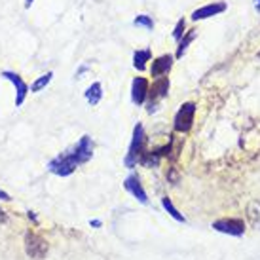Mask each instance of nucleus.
<instances>
[{"label": "nucleus", "mask_w": 260, "mask_h": 260, "mask_svg": "<svg viewBox=\"0 0 260 260\" xmlns=\"http://www.w3.org/2000/svg\"><path fill=\"white\" fill-rule=\"evenodd\" d=\"M91 156H93V139L89 135H82V139L71 150H67L65 154H59L57 158L51 159L48 164V169L53 175H57V177H69L80 166L89 161Z\"/></svg>", "instance_id": "f257e3e1"}, {"label": "nucleus", "mask_w": 260, "mask_h": 260, "mask_svg": "<svg viewBox=\"0 0 260 260\" xmlns=\"http://www.w3.org/2000/svg\"><path fill=\"white\" fill-rule=\"evenodd\" d=\"M145 150H146L145 127H143V123H137V125L133 127V137H131L127 154H125V158H123V164H125V167L133 169V167L139 164V158L143 156V152H145Z\"/></svg>", "instance_id": "f03ea898"}, {"label": "nucleus", "mask_w": 260, "mask_h": 260, "mask_svg": "<svg viewBox=\"0 0 260 260\" xmlns=\"http://www.w3.org/2000/svg\"><path fill=\"white\" fill-rule=\"evenodd\" d=\"M194 116H196V103L188 101L181 105V109L177 110L173 120V127L177 133H188L194 125Z\"/></svg>", "instance_id": "7ed1b4c3"}, {"label": "nucleus", "mask_w": 260, "mask_h": 260, "mask_svg": "<svg viewBox=\"0 0 260 260\" xmlns=\"http://www.w3.org/2000/svg\"><path fill=\"white\" fill-rule=\"evenodd\" d=\"M48 251H50V245H48V241L42 236H38L35 232L25 234V253L29 254L30 258L42 260L48 254Z\"/></svg>", "instance_id": "20e7f679"}, {"label": "nucleus", "mask_w": 260, "mask_h": 260, "mask_svg": "<svg viewBox=\"0 0 260 260\" xmlns=\"http://www.w3.org/2000/svg\"><path fill=\"white\" fill-rule=\"evenodd\" d=\"M167 93H169V78L167 76H159V78H156V82L152 84V87H148V112H156L158 110V103L164 99V97H167Z\"/></svg>", "instance_id": "39448f33"}, {"label": "nucleus", "mask_w": 260, "mask_h": 260, "mask_svg": "<svg viewBox=\"0 0 260 260\" xmlns=\"http://www.w3.org/2000/svg\"><path fill=\"white\" fill-rule=\"evenodd\" d=\"M211 228L218 234H226L232 238H241L245 234V222L243 218H218L211 224Z\"/></svg>", "instance_id": "423d86ee"}, {"label": "nucleus", "mask_w": 260, "mask_h": 260, "mask_svg": "<svg viewBox=\"0 0 260 260\" xmlns=\"http://www.w3.org/2000/svg\"><path fill=\"white\" fill-rule=\"evenodd\" d=\"M2 76L14 84V87H15V107H21L23 103H25V99H27V93H29V86H27V82H25V80H23L17 73H14V71H4Z\"/></svg>", "instance_id": "0eeeda50"}, {"label": "nucleus", "mask_w": 260, "mask_h": 260, "mask_svg": "<svg viewBox=\"0 0 260 260\" xmlns=\"http://www.w3.org/2000/svg\"><path fill=\"white\" fill-rule=\"evenodd\" d=\"M228 10V4L226 2H211V4H205V6L198 8L192 12L190 19L192 21H203V19H209L213 15H218Z\"/></svg>", "instance_id": "6e6552de"}, {"label": "nucleus", "mask_w": 260, "mask_h": 260, "mask_svg": "<svg viewBox=\"0 0 260 260\" xmlns=\"http://www.w3.org/2000/svg\"><path fill=\"white\" fill-rule=\"evenodd\" d=\"M148 87H150V84L146 78H143V76L133 78V82H131V101L137 107L145 105L146 97H148Z\"/></svg>", "instance_id": "1a4fd4ad"}, {"label": "nucleus", "mask_w": 260, "mask_h": 260, "mask_svg": "<svg viewBox=\"0 0 260 260\" xmlns=\"http://www.w3.org/2000/svg\"><path fill=\"white\" fill-rule=\"evenodd\" d=\"M123 188L129 192L137 202H141L143 205H146L148 203V196H146L145 188H143V184H141V179H139V175H129L125 181H123Z\"/></svg>", "instance_id": "9d476101"}, {"label": "nucleus", "mask_w": 260, "mask_h": 260, "mask_svg": "<svg viewBox=\"0 0 260 260\" xmlns=\"http://www.w3.org/2000/svg\"><path fill=\"white\" fill-rule=\"evenodd\" d=\"M171 67H173V55H159L158 59H154L152 61V67H150V74L154 78H159V76H166L169 71H171Z\"/></svg>", "instance_id": "9b49d317"}, {"label": "nucleus", "mask_w": 260, "mask_h": 260, "mask_svg": "<svg viewBox=\"0 0 260 260\" xmlns=\"http://www.w3.org/2000/svg\"><path fill=\"white\" fill-rule=\"evenodd\" d=\"M247 220L254 230H260V200L247 203Z\"/></svg>", "instance_id": "f8f14e48"}, {"label": "nucleus", "mask_w": 260, "mask_h": 260, "mask_svg": "<svg viewBox=\"0 0 260 260\" xmlns=\"http://www.w3.org/2000/svg\"><path fill=\"white\" fill-rule=\"evenodd\" d=\"M103 99V84L101 82H93L91 86L86 89V101L95 107V105H99V101Z\"/></svg>", "instance_id": "ddd939ff"}, {"label": "nucleus", "mask_w": 260, "mask_h": 260, "mask_svg": "<svg viewBox=\"0 0 260 260\" xmlns=\"http://www.w3.org/2000/svg\"><path fill=\"white\" fill-rule=\"evenodd\" d=\"M196 37H198V30L196 29H192V30H188V32H184V37L179 40V46H177V53H175V57L177 59H181L184 53H186V50H188V46L194 42L196 40Z\"/></svg>", "instance_id": "4468645a"}, {"label": "nucleus", "mask_w": 260, "mask_h": 260, "mask_svg": "<svg viewBox=\"0 0 260 260\" xmlns=\"http://www.w3.org/2000/svg\"><path fill=\"white\" fill-rule=\"evenodd\" d=\"M152 59V51L150 50H137L133 53V67L137 71H145L146 63Z\"/></svg>", "instance_id": "2eb2a0df"}, {"label": "nucleus", "mask_w": 260, "mask_h": 260, "mask_svg": "<svg viewBox=\"0 0 260 260\" xmlns=\"http://www.w3.org/2000/svg\"><path fill=\"white\" fill-rule=\"evenodd\" d=\"M161 207H164V209L167 211V213H169V217H173L175 220H177V222H182V224H186V217H184V215H182L181 211L177 209V207H175L173 205V202H171V200H169V198H161Z\"/></svg>", "instance_id": "dca6fc26"}, {"label": "nucleus", "mask_w": 260, "mask_h": 260, "mask_svg": "<svg viewBox=\"0 0 260 260\" xmlns=\"http://www.w3.org/2000/svg\"><path fill=\"white\" fill-rule=\"evenodd\" d=\"M51 78H53V73L42 74L40 78H37L35 82H32V86H30V91H32V93H38V91H42L44 87H46L51 82Z\"/></svg>", "instance_id": "f3484780"}, {"label": "nucleus", "mask_w": 260, "mask_h": 260, "mask_svg": "<svg viewBox=\"0 0 260 260\" xmlns=\"http://www.w3.org/2000/svg\"><path fill=\"white\" fill-rule=\"evenodd\" d=\"M133 25H137V27H145L146 30H152V29H154V19H152L150 15L141 14V15H137V17L133 19Z\"/></svg>", "instance_id": "a211bd4d"}, {"label": "nucleus", "mask_w": 260, "mask_h": 260, "mask_svg": "<svg viewBox=\"0 0 260 260\" xmlns=\"http://www.w3.org/2000/svg\"><path fill=\"white\" fill-rule=\"evenodd\" d=\"M184 29H186V21H184V19H179V21H177V25H175V30H173V38L177 40V42L184 37V32H186Z\"/></svg>", "instance_id": "6ab92c4d"}, {"label": "nucleus", "mask_w": 260, "mask_h": 260, "mask_svg": "<svg viewBox=\"0 0 260 260\" xmlns=\"http://www.w3.org/2000/svg\"><path fill=\"white\" fill-rule=\"evenodd\" d=\"M0 200H2V202H10L12 198H10V194H8V192H4V190H0Z\"/></svg>", "instance_id": "aec40b11"}, {"label": "nucleus", "mask_w": 260, "mask_h": 260, "mask_svg": "<svg viewBox=\"0 0 260 260\" xmlns=\"http://www.w3.org/2000/svg\"><path fill=\"white\" fill-rule=\"evenodd\" d=\"M89 226H93V228H101L103 222L101 220H89Z\"/></svg>", "instance_id": "412c9836"}, {"label": "nucleus", "mask_w": 260, "mask_h": 260, "mask_svg": "<svg viewBox=\"0 0 260 260\" xmlns=\"http://www.w3.org/2000/svg\"><path fill=\"white\" fill-rule=\"evenodd\" d=\"M253 4H254V10L260 14V0H253Z\"/></svg>", "instance_id": "4be33fe9"}, {"label": "nucleus", "mask_w": 260, "mask_h": 260, "mask_svg": "<svg viewBox=\"0 0 260 260\" xmlns=\"http://www.w3.org/2000/svg\"><path fill=\"white\" fill-rule=\"evenodd\" d=\"M0 222H6V213L0 209Z\"/></svg>", "instance_id": "5701e85b"}, {"label": "nucleus", "mask_w": 260, "mask_h": 260, "mask_svg": "<svg viewBox=\"0 0 260 260\" xmlns=\"http://www.w3.org/2000/svg\"><path fill=\"white\" fill-rule=\"evenodd\" d=\"M35 0H25V8H30V4H32Z\"/></svg>", "instance_id": "b1692460"}, {"label": "nucleus", "mask_w": 260, "mask_h": 260, "mask_svg": "<svg viewBox=\"0 0 260 260\" xmlns=\"http://www.w3.org/2000/svg\"><path fill=\"white\" fill-rule=\"evenodd\" d=\"M258 57H260V51H258Z\"/></svg>", "instance_id": "393cba45"}]
</instances>
